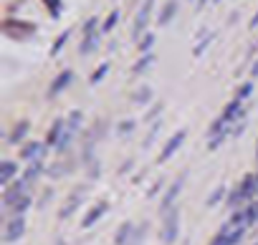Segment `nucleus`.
I'll return each instance as SVG.
<instances>
[{
    "mask_svg": "<svg viewBox=\"0 0 258 245\" xmlns=\"http://www.w3.org/2000/svg\"><path fill=\"white\" fill-rule=\"evenodd\" d=\"M149 96H152V91H149V86H144V88H139V91L134 94V101H137V104H147Z\"/></svg>",
    "mask_w": 258,
    "mask_h": 245,
    "instance_id": "24",
    "label": "nucleus"
},
{
    "mask_svg": "<svg viewBox=\"0 0 258 245\" xmlns=\"http://www.w3.org/2000/svg\"><path fill=\"white\" fill-rule=\"evenodd\" d=\"M134 230V225H132V222H124V228H119L117 230V245H129V233H132Z\"/></svg>",
    "mask_w": 258,
    "mask_h": 245,
    "instance_id": "15",
    "label": "nucleus"
},
{
    "mask_svg": "<svg viewBox=\"0 0 258 245\" xmlns=\"http://www.w3.org/2000/svg\"><path fill=\"white\" fill-rule=\"evenodd\" d=\"M117 20H119V10H112V13H109V18L104 20V26H101V33H109V31H114Z\"/></svg>",
    "mask_w": 258,
    "mask_h": 245,
    "instance_id": "19",
    "label": "nucleus"
},
{
    "mask_svg": "<svg viewBox=\"0 0 258 245\" xmlns=\"http://www.w3.org/2000/svg\"><path fill=\"white\" fill-rule=\"evenodd\" d=\"M175 13H177V0H167V3L162 5V10H160V15H157V23L167 26L170 20L175 18Z\"/></svg>",
    "mask_w": 258,
    "mask_h": 245,
    "instance_id": "8",
    "label": "nucleus"
},
{
    "mask_svg": "<svg viewBox=\"0 0 258 245\" xmlns=\"http://www.w3.org/2000/svg\"><path fill=\"white\" fill-rule=\"evenodd\" d=\"M43 3H46V8H48V13H51L53 18L61 15V0H43Z\"/></svg>",
    "mask_w": 258,
    "mask_h": 245,
    "instance_id": "23",
    "label": "nucleus"
},
{
    "mask_svg": "<svg viewBox=\"0 0 258 245\" xmlns=\"http://www.w3.org/2000/svg\"><path fill=\"white\" fill-rule=\"evenodd\" d=\"M71 79H74V74L71 71H63V74H58L56 76V81L51 83V88H48V96H56L58 91H63L69 83H71Z\"/></svg>",
    "mask_w": 258,
    "mask_h": 245,
    "instance_id": "9",
    "label": "nucleus"
},
{
    "mask_svg": "<svg viewBox=\"0 0 258 245\" xmlns=\"http://www.w3.org/2000/svg\"><path fill=\"white\" fill-rule=\"evenodd\" d=\"M41 172H43V162H41V160H36V162H31V167L26 169L23 180H26V182H33V180H36V177H38Z\"/></svg>",
    "mask_w": 258,
    "mask_h": 245,
    "instance_id": "16",
    "label": "nucleus"
},
{
    "mask_svg": "<svg viewBox=\"0 0 258 245\" xmlns=\"http://www.w3.org/2000/svg\"><path fill=\"white\" fill-rule=\"evenodd\" d=\"M223 195H225V187H223V185H220V187H215L213 195H210V200H208V205H218Z\"/></svg>",
    "mask_w": 258,
    "mask_h": 245,
    "instance_id": "25",
    "label": "nucleus"
},
{
    "mask_svg": "<svg viewBox=\"0 0 258 245\" xmlns=\"http://www.w3.org/2000/svg\"><path fill=\"white\" fill-rule=\"evenodd\" d=\"M251 76H253V79H258V61L253 63V69H251Z\"/></svg>",
    "mask_w": 258,
    "mask_h": 245,
    "instance_id": "30",
    "label": "nucleus"
},
{
    "mask_svg": "<svg viewBox=\"0 0 258 245\" xmlns=\"http://www.w3.org/2000/svg\"><path fill=\"white\" fill-rule=\"evenodd\" d=\"M28 129H31V124H28V122L15 124V126H13V131H10V144L23 142V139H26V134H28Z\"/></svg>",
    "mask_w": 258,
    "mask_h": 245,
    "instance_id": "13",
    "label": "nucleus"
},
{
    "mask_svg": "<svg viewBox=\"0 0 258 245\" xmlns=\"http://www.w3.org/2000/svg\"><path fill=\"white\" fill-rule=\"evenodd\" d=\"M26 233V217L23 215H15L8 225H5V243H15L20 240V235Z\"/></svg>",
    "mask_w": 258,
    "mask_h": 245,
    "instance_id": "2",
    "label": "nucleus"
},
{
    "mask_svg": "<svg viewBox=\"0 0 258 245\" xmlns=\"http://www.w3.org/2000/svg\"><path fill=\"white\" fill-rule=\"evenodd\" d=\"M210 0H198V8H203V5H208Z\"/></svg>",
    "mask_w": 258,
    "mask_h": 245,
    "instance_id": "32",
    "label": "nucleus"
},
{
    "mask_svg": "<svg viewBox=\"0 0 258 245\" xmlns=\"http://www.w3.org/2000/svg\"><path fill=\"white\" fill-rule=\"evenodd\" d=\"M256 26H258V10H256V15L251 18V28H256Z\"/></svg>",
    "mask_w": 258,
    "mask_h": 245,
    "instance_id": "31",
    "label": "nucleus"
},
{
    "mask_svg": "<svg viewBox=\"0 0 258 245\" xmlns=\"http://www.w3.org/2000/svg\"><path fill=\"white\" fill-rule=\"evenodd\" d=\"M106 207H109L106 203H99V205H94L89 212H86V217H84V222H81V225H84V228H91L94 222H96V220H99V217L106 212Z\"/></svg>",
    "mask_w": 258,
    "mask_h": 245,
    "instance_id": "10",
    "label": "nucleus"
},
{
    "mask_svg": "<svg viewBox=\"0 0 258 245\" xmlns=\"http://www.w3.org/2000/svg\"><path fill=\"white\" fill-rule=\"evenodd\" d=\"M251 91H253V83L248 81V83H243V86H241V91H238V99H248V96H251Z\"/></svg>",
    "mask_w": 258,
    "mask_h": 245,
    "instance_id": "27",
    "label": "nucleus"
},
{
    "mask_svg": "<svg viewBox=\"0 0 258 245\" xmlns=\"http://www.w3.org/2000/svg\"><path fill=\"white\" fill-rule=\"evenodd\" d=\"M63 131H66V119H56L53 126L48 129V137H46L48 144H56V147H58V142H61L58 137H63Z\"/></svg>",
    "mask_w": 258,
    "mask_h": 245,
    "instance_id": "11",
    "label": "nucleus"
},
{
    "mask_svg": "<svg viewBox=\"0 0 258 245\" xmlns=\"http://www.w3.org/2000/svg\"><path fill=\"white\" fill-rule=\"evenodd\" d=\"M182 185H185V180H182V177H180V180L175 182V185H172L170 190H167V195H165V200H162V212H170L172 210V205H175V200H177V195L182 192Z\"/></svg>",
    "mask_w": 258,
    "mask_h": 245,
    "instance_id": "5",
    "label": "nucleus"
},
{
    "mask_svg": "<svg viewBox=\"0 0 258 245\" xmlns=\"http://www.w3.org/2000/svg\"><path fill=\"white\" fill-rule=\"evenodd\" d=\"M106 74H109V63H101L99 69L94 71V76H91V83H99V81H101Z\"/></svg>",
    "mask_w": 258,
    "mask_h": 245,
    "instance_id": "22",
    "label": "nucleus"
},
{
    "mask_svg": "<svg viewBox=\"0 0 258 245\" xmlns=\"http://www.w3.org/2000/svg\"><path fill=\"white\" fill-rule=\"evenodd\" d=\"M256 185H258V177H246V180L238 185V190H235V192H238V200H241V203H243V200H251L253 197V192H256Z\"/></svg>",
    "mask_w": 258,
    "mask_h": 245,
    "instance_id": "6",
    "label": "nucleus"
},
{
    "mask_svg": "<svg viewBox=\"0 0 258 245\" xmlns=\"http://www.w3.org/2000/svg\"><path fill=\"white\" fill-rule=\"evenodd\" d=\"M177 217H180L177 207H172L162 220V243H167V245L177 240V230H180V220Z\"/></svg>",
    "mask_w": 258,
    "mask_h": 245,
    "instance_id": "1",
    "label": "nucleus"
},
{
    "mask_svg": "<svg viewBox=\"0 0 258 245\" xmlns=\"http://www.w3.org/2000/svg\"><path fill=\"white\" fill-rule=\"evenodd\" d=\"M31 207V197L28 195H23V197H18V203L13 205V210H15V215H23L26 210Z\"/></svg>",
    "mask_w": 258,
    "mask_h": 245,
    "instance_id": "20",
    "label": "nucleus"
},
{
    "mask_svg": "<svg viewBox=\"0 0 258 245\" xmlns=\"http://www.w3.org/2000/svg\"><path fill=\"white\" fill-rule=\"evenodd\" d=\"M96 26H99V18H89L84 23V36H91L94 31H96Z\"/></svg>",
    "mask_w": 258,
    "mask_h": 245,
    "instance_id": "26",
    "label": "nucleus"
},
{
    "mask_svg": "<svg viewBox=\"0 0 258 245\" xmlns=\"http://www.w3.org/2000/svg\"><path fill=\"white\" fill-rule=\"evenodd\" d=\"M213 3H220V0H213Z\"/></svg>",
    "mask_w": 258,
    "mask_h": 245,
    "instance_id": "34",
    "label": "nucleus"
},
{
    "mask_svg": "<svg viewBox=\"0 0 258 245\" xmlns=\"http://www.w3.org/2000/svg\"><path fill=\"white\" fill-rule=\"evenodd\" d=\"M185 137H187V131H185V129H182V131H177V134H172V137H170V142L165 144L162 154H160V160H162V162H167V160L172 157V154H175V152H177V149L182 147Z\"/></svg>",
    "mask_w": 258,
    "mask_h": 245,
    "instance_id": "4",
    "label": "nucleus"
},
{
    "mask_svg": "<svg viewBox=\"0 0 258 245\" xmlns=\"http://www.w3.org/2000/svg\"><path fill=\"white\" fill-rule=\"evenodd\" d=\"M256 154H258V144H256Z\"/></svg>",
    "mask_w": 258,
    "mask_h": 245,
    "instance_id": "33",
    "label": "nucleus"
},
{
    "mask_svg": "<svg viewBox=\"0 0 258 245\" xmlns=\"http://www.w3.org/2000/svg\"><path fill=\"white\" fill-rule=\"evenodd\" d=\"M152 63H155V56H152V53H144V56H142V58L134 63V74H142V71H147Z\"/></svg>",
    "mask_w": 258,
    "mask_h": 245,
    "instance_id": "17",
    "label": "nucleus"
},
{
    "mask_svg": "<svg viewBox=\"0 0 258 245\" xmlns=\"http://www.w3.org/2000/svg\"><path fill=\"white\" fill-rule=\"evenodd\" d=\"M99 38H101V33H91V36H86L84 41H81V46H79V53H91L96 46H99Z\"/></svg>",
    "mask_w": 258,
    "mask_h": 245,
    "instance_id": "14",
    "label": "nucleus"
},
{
    "mask_svg": "<svg viewBox=\"0 0 258 245\" xmlns=\"http://www.w3.org/2000/svg\"><path fill=\"white\" fill-rule=\"evenodd\" d=\"M152 46H155V36L147 33V36L139 41V51H142V53H149V51H152Z\"/></svg>",
    "mask_w": 258,
    "mask_h": 245,
    "instance_id": "21",
    "label": "nucleus"
},
{
    "mask_svg": "<svg viewBox=\"0 0 258 245\" xmlns=\"http://www.w3.org/2000/svg\"><path fill=\"white\" fill-rule=\"evenodd\" d=\"M210 41H213V33H210V36H208L205 41H200V43H198V46H195V56H200V53H203V51L208 48V43H210Z\"/></svg>",
    "mask_w": 258,
    "mask_h": 245,
    "instance_id": "28",
    "label": "nucleus"
},
{
    "mask_svg": "<svg viewBox=\"0 0 258 245\" xmlns=\"http://www.w3.org/2000/svg\"><path fill=\"white\" fill-rule=\"evenodd\" d=\"M132 126H134L132 122H124V124H119V131H132Z\"/></svg>",
    "mask_w": 258,
    "mask_h": 245,
    "instance_id": "29",
    "label": "nucleus"
},
{
    "mask_svg": "<svg viewBox=\"0 0 258 245\" xmlns=\"http://www.w3.org/2000/svg\"><path fill=\"white\" fill-rule=\"evenodd\" d=\"M15 172H18V164L10 162V160H5L3 167H0V182H3V185H10V180L15 177Z\"/></svg>",
    "mask_w": 258,
    "mask_h": 245,
    "instance_id": "12",
    "label": "nucleus"
},
{
    "mask_svg": "<svg viewBox=\"0 0 258 245\" xmlns=\"http://www.w3.org/2000/svg\"><path fill=\"white\" fill-rule=\"evenodd\" d=\"M41 154H43V144L41 142H28L23 149H20V160L36 162V160H41Z\"/></svg>",
    "mask_w": 258,
    "mask_h": 245,
    "instance_id": "7",
    "label": "nucleus"
},
{
    "mask_svg": "<svg viewBox=\"0 0 258 245\" xmlns=\"http://www.w3.org/2000/svg\"><path fill=\"white\" fill-rule=\"evenodd\" d=\"M152 8H155V0H144V5H142V10L137 13V18H134V38L147 28V23H149V15H152Z\"/></svg>",
    "mask_w": 258,
    "mask_h": 245,
    "instance_id": "3",
    "label": "nucleus"
},
{
    "mask_svg": "<svg viewBox=\"0 0 258 245\" xmlns=\"http://www.w3.org/2000/svg\"><path fill=\"white\" fill-rule=\"evenodd\" d=\"M69 36H71V28H69V31H63V33H61V36L56 38V43H53V46H51V56H56V53H58V51H61L63 46H66Z\"/></svg>",
    "mask_w": 258,
    "mask_h": 245,
    "instance_id": "18",
    "label": "nucleus"
}]
</instances>
